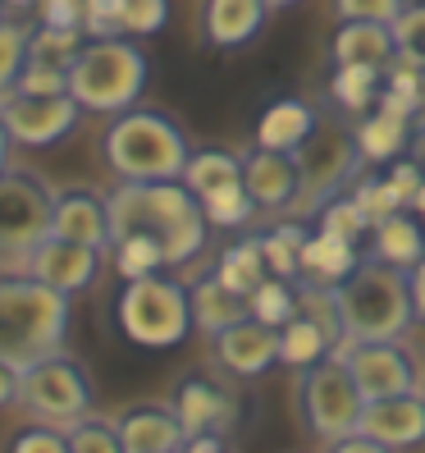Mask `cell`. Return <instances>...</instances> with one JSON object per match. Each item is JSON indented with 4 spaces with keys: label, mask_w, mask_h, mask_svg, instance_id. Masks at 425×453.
Wrapping results in <instances>:
<instances>
[{
    "label": "cell",
    "mask_w": 425,
    "mask_h": 453,
    "mask_svg": "<svg viewBox=\"0 0 425 453\" xmlns=\"http://www.w3.org/2000/svg\"><path fill=\"white\" fill-rule=\"evenodd\" d=\"M110 234H151L165 248L170 265H188L206 248V211L183 183H119L105 197Z\"/></svg>",
    "instance_id": "6da1fadb"
},
{
    "label": "cell",
    "mask_w": 425,
    "mask_h": 453,
    "mask_svg": "<svg viewBox=\"0 0 425 453\" xmlns=\"http://www.w3.org/2000/svg\"><path fill=\"white\" fill-rule=\"evenodd\" d=\"M65 339H69V293L23 271H0V362L28 371L65 353Z\"/></svg>",
    "instance_id": "7a4b0ae2"
},
{
    "label": "cell",
    "mask_w": 425,
    "mask_h": 453,
    "mask_svg": "<svg viewBox=\"0 0 425 453\" xmlns=\"http://www.w3.org/2000/svg\"><path fill=\"white\" fill-rule=\"evenodd\" d=\"M334 293L343 316V343H398L416 321L407 271L376 257H366Z\"/></svg>",
    "instance_id": "3957f363"
},
{
    "label": "cell",
    "mask_w": 425,
    "mask_h": 453,
    "mask_svg": "<svg viewBox=\"0 0 425 453\" xmlns=\"http://www.w3.org/2000/svg\"><path fill=\"white\" fill-rule=\"evenodd\" d=\"M101 151H105V165L124 183H178L193 156L183 128L170 115L138 111V105L110 119Z\"/></svg>",
    "instance_id": "277c9868"
},
{
    "label": "cell",
    "mask_w": 425,
    "mask_h": 453,
    "mask_svg": "<svg viewBox=\"0 0 425 453\" xmlns=\"http://www.w3.org/2000/svg\"><path fill=\"white\" fill-rule=\"evenodd\" d=\"M147 50L128 37H87L69 69V96L96 115H124L147 92Z\"/></svg>",
    "instance_id": "5b68a950"
},
{
    "label": "cell",
    "mask_w": 425,
    "mask_h": 453,
    "mask_svg": "<svg viewBox=\"0 0 425 453\" xmlns=\"http://www.w3.org/2000/svg\"><path fill=\"white\" fill-rule=\"evenodd\" d=\"M115 321L119 334L138 349H178L193 334V298L188 284H178L170 275H147V280H128L115 298Z\"/></svg>",
    "instance_id": "8992f818"
},
{
    "label": "cell",
    "mask_w": 425,
    "mask_h": 453,
    "mask_svg": "<svg viewBox=\"0 0 425 453\" xmlns=\"http://www.w3.org/2000/svg\"><path fill=\"white\" fill-rule=\"evenodd\" d=\"M14 403L28 417H37L42 426L69 431V426H78L83 417H92V380L69 353H56V357H46V362L28 366L19 376Z\"/></svg>",
    "instance_id": "52a82bcc"
},
{
    "label": "cell",
    "mask_w": 425,
    "mask_h": 453,
    "mask_svg": "<svg viewBox=\"0 0 425 453\" xmlns=\"http://www.w3.org/2000/svg\"><path fill=\"white\" fill-rule=\"evenodd\" d=\"M50 225H56V193L42 174L10 165L0 174V261L23 265V257L50 238Z\"/></svg>",
    "instance_id": "ba28073f"
},
{
    "label": "cell",
    "mask_w": 425,
    "mask_h": 453,
    "mask_svg": "<svg viewBox=\"0 0 425 453\" xmlns=\"http://www.w3.org/2000/svg\"><path fill=\"white\" fill-rule=\"evenodd\" d=\"M298 403H302V417H307V426H311V435L325 440V444H338V440L357 435L361 412H366V398H361L353 371L343 366L338 353L325 357L321 366L302 371Z\"/></svg>",
    "instance_id": "9c48e42d"
},
{
    "label": "cell",
    "mask_w": 425,
    "mask_h": 453,
    "mask_svg": "<svg viewBox=\"0 0 425 453\" xmlns=\"http://www.w3.org/2000/svg\"><path fill=\"white\" fill-rule=\"evenodd\" d=\"M361 147L353 138V128H338V124H321L315 138L298 151V174H302V188H298V220L302 216H315L330 197H338L348 183H357V170H361Z\"/></svg>",
    "instance_id": "30bf717a"
},
{
    "label": "cell",
    "mask_w": 425,
    "mask_h": 453,
    "mask_svg": "<svg viewBox=\"0 0 425 453\" xmlns=\"http://www.w3.org/2000/svg\"><path fill=\"white\" fill-rule=\"evenodd\" d=\"M78 115H83V105L73 96H0V124L19 147H56L78 128Z\"/></svg>",
    "instance_id": "8fae6325"
},
{
    "label": "cell",
    "mask_w": 425,
    "mask_h": 453,
    "mask_svg": "<svg viewBox=\"0 0 425 453\" xmlns=\"http://www.w3.org/2000/svg\"><path fill=\"white\" fill-rule=\"evenodd\" d=\"M338 357L353 371L366 403L416 389V362L398 343H338Z\"/></svg>",
    "instance_id": "7c38bea8"
},
{
    "label": "cell",
    "mask_w": 425,
    "mask_h": 453,
    "mask_svg": "<svg viewBox=\"0 0 425 453\" xmlns=\"http://www.w3.org/2000/svg\"><path fill=\"white\" fill-rule=\"evenodd\" d=\"M19 271L42 280V284H50V288H60V293H83L96 280V271H101V252L50 234L42 248H33L28 257H23Z\"/></svg>",
    "instance_id": "4fadbf2b"
},
{
    "label": "cell",
    "mask_w": 425,
    "mask_h": 453,
    "mask_svg": "<svg viewBox=\"0 0 425 453\" xmlns=\"http://www.w3.org/2000/svg\"><path fill=\"white\" fill-rule=\"evenodd\" d=\"M174 417L183 421V431L193 435H229L233 421H238V403L233 394L220 389L210 376H183L174 385V398H170Z\"/></svg>",
    "instance_id": "5bb4252c"
},
{
    "label": "cell",
    "mask_w": 425,
    "mask_h": 453,
    "mask_svg": "<svg viewBox=\"0 0 425 453\" xmlns=\"http://www.w3.org/2000/svg\"><path fill=\"white\" fill-rule=\"evenodd\" d=\"M357 431L370 435L376 444H384V449H393V453L425 444V398H421V389H407V394H393V398H376V403H366Z\"/></svg>",
    "instance_id": "9a60e30c"
},
{
    "label": "cell",
    "mask_w": 425,
    "mask_h": 453,
    "mask_svg": "<svg viewBox=\"0 0 425 453\" xmlns=\"http://www.w3.org/2000/svg\"><path fill=\"white\" fill-rule=\"evenodd\" d=\"M321 111L307 101V96H275L265 111L256 115V128H252V142L265 147V151H288L298 156L311 138L315 128H321Z\"/></svg>",
    "instance_id": "2e32d148"
},
{
    "label": "cell",
    "mask_w": 425,
    "mask_h": 453,
    "mask_svg": "<svg viewBox=\"0 0 425 453\" xmlns=\"http://www.w3.org/2000/svg\"><path fill=\"white\" fill-rule=\"evenodd\" d=\"M243 183H247L256 211H293L298 188H302L298 156L252 147V151L243 156Z\"/></svg>",
    "instance_id": "e0dca14e"
},
{
    "label": "cell",
    "mask_w": 425,
    "mask_h": 453,
    "mask_svg": "<svg viewBox=\"0 0 425 453\" xmlns=\"http://www.w3.org/2000/svg\"><path fill=\"white\" fill-rule=\"evenodd\" d=\"M210 349H216V362L229 371V376H265L270 366H279V330L261 326V321H238L229 326L220 339H210Z\"/></svg>",
    "instance_id": "ac0fdd59"
},
{
    "label": "cell",
    "mask_w": 425,
    "mask_h": 453,
    "mask_svg": "<svg viewBox=\"0 0 425 453\" xmlns=\"http://www.w3.org/2000/svg\"><path fill=\"white\" fill-rule=\"evenodd\" d=\"M50 234L69 238V243H83V248H96V252H110L115 248L110 206H105V197H96L87 188L56 193V225H50Z\"/></svg>",
    "instance_id": "d6986e66"
},
{
    "label": "cell",
    "mask_w": 425,
    "mask_h": 453,
    "mask_svg": "<svg viewBox=\"0 0 425 453\" xmlns=\"http://www.w3.org/2000/svg\"><path fill=\"white\" fill-rule=\"evenodd\" d=\"M115 426H119L124 453H183V444H188L183 421L165 403H138V408L119 412Z\"/></svg>",
    "instance_id": "ffe728a7"
},
{
    "label": "cell",
    "mask_w": 425,
    "mask_h": 453,
    "mask_svg": "<svg viewBox=\"0 0 425 453\" xmlns=\"http://www.w3.org/2000/svg\"><path fill=\"white\" fill-rule=\"evenodd\" d=\"M265 14H270L265 0H206L201 5V37L216 50H238L265 28Z\"/></svg>",
    "instance_id": "44dd1931"
},
{
    "label": "cell",
    "mask_w": 425,
    "mask_h": 453,
    "mask_svg": "<svg viewBox=\"0 0 425 453\" xmlns=\"http://www.w3.org/2000/svg\"><path fill=\"white\" fill-rule=\"evenodd\" d=\"M398 60V42L389 23H338L330 37V65L389 69Z\"/></svg>",
    "instance_id": "7402d4cb"
},
{
    "label": "cell",
    "mask_w": 425,
    "mask_h": 453,
    "mask_svg": "<svg viewBox=\"0 0 425 453\" xmlns=\"http://www.w3.org/2000/svg\"><path fill=\"white\" fill-rule=\"evenodd\" d=\"M361 248L348 243V238H334L325 229H311L302 243V275L298 284H315V288H338L357 265H361Z\"/></svg>",
    "instance_id": "603a6c76"
},
{
    "label": "cell",
    "mask_w": 425,
    "mask_h": 453,
    "mask_svg": "<svg viewBox=\"0 0 425 453\" xmlns=\"http://www.w3.org/2000/svg\"><path fill=\"white\" fill-rule=\"evenodd\" d=\"M412 119H398V115H389V111H366L361 119H357V128H353V138H357V147H361V161L366 165H393V161H403L407 156V147H412Z\"/></svg>",
    "instance_id": "cb8c5ba5"
},
{
    "label": "cell",
    "mask_w": 425,
    "mask_h": 453,
    "mask_svg": "<svg viewBox=\"0 0 425 453\" xmlns=\"http://www.w3.org/2000/svg\"><path fill=\"white\" fill-rule=\"evenodd\" d=\"M370 257L384 265H398V271H412L425 257V225L416 211H398V216L370 229Z\"/></svg>",
    "instance_id": "d4e9b609"
},
{
    "label": "cell",
    "mask_w": 425,
    "mask_h": 453,
    "mask_svg": "<svg viewBox=\"0 0 425 453\" xmlns=\"http://www.w3.org/2000/svg\"><path fill=\"white\" fill-rule=\"evenodd\" d=\"M188 298H193V330H201L206 339H220L229 326L238 321H247V298H238V293H229L216 275H201L193 288H188Z\"/></svg>",
    "instance_id": "484cf974"
},
{
    "label": "cell",
    "mask_w": 425,
    "mask_h": 453,
    "mask_svg": "<svg viewBox=\"0 0 425 453\" xmlns=\"http://www.w3.org/2000/svg\"><path fill=\"white\" fill-rule=\"evenodd\" d=\"M334 353H338V339L321 321H311L307 311H298L293 321L279 330V366H293L298 376H302V371H311V366H321Z\"/></svg>",
    "instance_id": "4316f807"
},
{
    "label": "cell",
    "mask_w": 425,
    "mask_h": 453,
    "mask_svg": "<svg viewBox=\"0 0 425 453\" xmlns=\"http://www.w3.org/2000/svg\"><path fill=\"white\" fill-rule=\"evenodd\" d=\"M210 275H216L229 293H238V298H252V293L270 280V265H265L261 238H238V243H229Z\"/></svg>",
    "instance_id": "83f0119b"
},
{
    "label": "cell",
    "mask_w": 425,
    "mask_h": 453,
    "mask_svg": "<svg viewBox=\"0 0 425 453\" xmlns=\"http://www.w3.org/2000/svg\"><path fill=\"white\" fill-rule=\"evenodd\" d=\"M183 188H188L197 202L220 193V188H233V183H243V156L233 151H220V147H201L188 156V170H183Z\"/></svg>",
    "instance_id": "f1b7e54d"
},
{
    "label": "cell",
    "mask_w": 425,
    "mask_h": 453,
    "mask_svg": "<svg viewBox=\"0 0 425 453\" xmlns=\"http://www.w3.org/2000/svg\"><path fill=\"white\" fill-rule=\"evenodd\" d=\"M380 88H384V69H357V65H334L330 73V101L338 105V111L348 115H366L376 111L380 101Z\"/></svg>",
    "instance_id": "f546056e"
},
{
    "label": "cell",
    "mask_w": 425,
    "mask_h": 453,
    "mask_svg": "<svg viewBox=\"0 0 425 453\" xmlns=\"http://www.w3.org/2000/svg\"><path fill=\"white\" fill-rule=\"evenodd\" d=\"M307 225L302 220H279L275 229L256 234L261 238V252H265V265H270L275 280H298L302 275V243H307Z\"/></svg>",
    "instance_id": "4dcf8cb0"
},
{
    "label": "cell",
    "mask_w": 425,
    "mask_h": 453,
    "mask_svg": "<svg viewBox=\"0 0 425 453\" xmlns=\"http://www.w3.org/2000/svg\"><path fill=\"white\" fill-rule=\"evenodd\" d=\"M247 311H252V321H261V326H270V330H284L293 316L302 311V303H298V280H265L252 298H247Z\"/></svg>",
    "instance_id": "1f68e13d"
},
{
    "label": "cell",
    "mask_w": 425,
    "mask_h": 453,
    "mask_svg": "<svg viewBox=\"0 0 425 453\" xmlns=\"http://www.w3.org/2000/svg\"><path fill=\"white\" fill-rule=\"evenodd\" d=\"M115 271H119V280L128 284V280H147V275H161L165 271V248L156 243L151 234H124V238H115Z\"/></svg>",
    "instance_id": "d6a6232c"
},
{
    "label": "cell",
    "mask_w": 425,
    "mask_h": 453,
    "mask_svg": "<svg viewBox=\"0 0 425 453\" xmlns=\"http://www.w3.org/2000/svg\"><path fill=\"white\" fill-rule=\"evenodd\" d=\"M87 33H73V28H42L28 37V60L33 65H50V69H73V60L83 56Z\"/></svg>",
    "instance_id": "836d02e7"
},
{
    "label": "cell",
    "mask_w": 425,
    "mask_h": 453,
    "mask_svg": "<svg viewBox=\"0 0 425 453\" xmlns=\"http://www.w3.org/2000/svg\"><path fill=\"white\" fill-rule=\"evenodd\" d=\"M311 220H315V229H325V234H334V238H348V243H357V248H361V238H370V229H376V225L366 220V211L357 206L353 193L330 197Z\"/></svg>",
    "instance_id": "e575fe53"
},
{
    "label": "cell",
    "mask_w": 425,
    "mask_h": 453,
    "mask_svg": "<svg viewBox=\"0 0 425 453\" xmlns=\"http://www.w3.org/2000/svg\"><path fill=\"white\" fill-rule=\"evenodd\" d=\"M201 211H206V225H216V229H243L256 216V202L247 193V183H233V188L201 197Z\"/></svg>",
    "instance_id": "d590c367"
},
{
    "label": "cell",
    "mask_w": 425,
    "mask_h": 453,
    "mask_svg": "<svg viewBox=\"0 0 425 453\" xmlns=\"http://www.w3.org/2000/svg\"><path fill=\"white\" fill-rule=\"evenodd\" d=\"M28 28L14 19H0V96H10L23 65H28Z\"/></svg>",
    "instance_id": "8d00e7d4"
},
{
    "label": "cell",
    "mask_w": 425,
    "mask_h": 453,
    "mask_svg": "<svg viewBox=\"0 0 425 453\" xmlns=\"http://www.w3.org/2000/svg\"><path fill=\"white\" fill-rule=\"evenodd\" d=\"M353 197H357V206L366 211L370 225H380V220L398 216V211H407V202L398 197V188L389 183V174H370V179L353 183Z\"/></svg>",
    "instance_id": "74e56055"
},
{
    "label": "cell",
    "mask_w": 425,
    "mask_h": 453,
    "mask_svg": "<svg viewBox=\"0 0 425 453\" xmlns=\"http://www.w3.org/2000/svg\"><path fill=\"white\" fill-rule=\"evenodd\" d=\"M69 453H124L119 426L105 417H83L78 426H69Z\"/></svg>",
    "instance_id": "f35d334b"
},
{
    "label": "cell",
    "mask_w": 425,
    "mask_h": 453,
    "mask_svg": "<svg viewBox=\"0 0 425 453\" xmlns=\"http://www.w3.org/2000/svg\"><path fill=\"white\" fill-rule=\"evenodd\" d=\"M393 42L398 56L425 69V0H407V10L393 19Z\"/></svg>",
    "instance_id": "ab89813d"
},
{
    "label": "cell",
    "mask_w": 425,
    "mask_h": 453,
    "mask_svg": "<svg viewBox=\"0 0 425 453\" xmlns=\"http://www.w3.org/2000/svg\"><path fill=\"white\" fill-rule=\"evenodd\" d=\"M407 10V0H334V19L338 23H389Z\"/></svg>",
    "instance_id": "60d3db41"
},
{
    "label": "cell",
    "mask_w": 425,
    "mask_h": 453,
    "mask_svg": "<svg viewBox=\"0 0 425 453\" xmlns=\"http://www.w3.org/2000/svg\"><path fill=\"white\" fill-rule=\"evenodd\" d=\"M19 96H69V69H50V65H23L19 83H14Z\"/></svg>",
    "instance_id": "b9f144b4"
},
{
    "label": "cell",
    "mask_w": 425,
    "mask_h": 453,
    "mask_svg": "<svg viewBox=\"0 0 425 453\" xmlns=\"http://www.w3.org/2000/svg\"><path fill=\"white\" fill-rule=\"evenodd\" d=\"M170 19V0H128L124 10V37H151Z\"/></svg>",
    "instance_id": "7bdbcfd3"
},
{
    "label": "cell",
    "mask_w": 425,
    "mask_h": 453,
    "mask_svg": "<svg viewBox=\"0 0 425 453\" xmlns=\"http://www.w3.org/2000/svg\"><path fill=\"white\" fill-rule=\"evenodd\" d=\"M83 5H87V23H83L87 37H124L128 0H83Z\"/></svg>",
    "instance_id": "ee69618b"
},
{
    "label": "cell",
    "mask_w": 425,
    "mask_h": 453,
    "mask_svg": "<svg viewBox=\"0 0 425 453\" xmlns=\"http://www.w3.org/2000/svg\"><path fill=\"white\" fill-rule=\"evenodd\" d=\"M10 453H69V435L60 426H23V431L10 440Z\"/></svg>",
    "instance_id": "f6af8a7d"
},
{
    "label": "cell",
    "mask_w": 425,
    "mask_h": 453,
    "mask_svg": "<svg viewBox=\"0 0 425 453\" xmlns=\"http://www.w3.org/2000/svg\"><path fill=\"white\" fill-rule=\"evenodd\" d=\"M42 23L46 28H73V33H83V23H87V5L83 0H42Z\"/></svg>",
    "instance_id": "bcb514c9"
},
{
    "label": "cell",
    "mask_w": 425,
    "mask_h": 453,
    "mask_svg": "<svg viewBox=\"0 0 425 453\" xmlns=\"http://www.w3.org/2000/svg\"><path fill=\"white\" fill-rule=\"evenodd\" d=\"M384 174H389V183L398 188V197L407 202V211H412V202H416V193L425 188V170L412 161V156H403V161H393V165H384Z\"/></svg>",
    "instance_id": "7dc6e473"
},
{
    "label": "cell",
    "mask_w": 425,
    "mask_h": 453,
    "mask_svg": "<svg viewBox=\"0 0 425 453\" xmlns=\"http://www.w3.org/2000/svg\"><path fill=\"white\" fill-rule=\"evenodd\" d=\"M330 453H393V449H384V444H376L370 435H348V440H338V444H330Z\"/></svg>",
    "instance_id": "c3c4849f"
},
{
    "label": "cell",
    "mask_w": 425,
    "mask_h": 453,
    "mask_svg": "<svg viewBox=\"0 0 425 453\" xmlns=\"http://www.w3.org/2000/svg\"><path fill=\"white\" fill-rule=\"evenodd\" d=\"M19 376H23L19 366H10V362H0V408H10L14 398H19Z\"/></svg>",
    "instance_id": "681fc988"
},
{
    "label": "cell",
    "mask_w": 425,
    "mask_h": 453,
    "mask_svg": "<svg viewBox=\"0 0 425 453\" xmlns=\"http://www.w3.org/2000/svg\"><path fill=\"white\" fill-rule=\"evenodd\" d=\"M407 280H412V307H416V321H425V257L407 271Z\"/></svg>",
    "instance_id": "f907efd6"
},
{
    "label": "cell",
    "mask_w": 425,
    "mask_h": 453,
    "mask_svg": "<svg viewBox=\"0 0 425 453\" xmlns=\"http://www.w3.org/2000/svg\"><path fill=\"white\" fill-rule=\"evenodd\" d=\"M183 453H229V449H224V435H193L183 444Z\"/></svg>",
    "instance_id": "816d5d0a"
},
{
    "label": "cell",
    "mask_w": 425,
    "mask_h": 453,
    "mask_svg": "<svg viewBox=\"0 0 425 453\" xmlns=\"http://www.w3.org/2000/svg\"><path fill=\"white\" fill-rule=\"evenodd\" d=\"M407 156L425 170V124H416V128H412V147H407Z\"/></svg>",
    "instance_id": "f5cc1de1"
},
{
    "label": "cell",
    "mask_w": 425,
    "mask_h": 453,
    "mask_svg": "<svg viewBox=\"0 0 425 453\" xmlns=\"http://www.w3.org/2000/svg\"><path fill=\"white\" fill-rule=\"evenodd\" d=\"M10 147H14V142H10V133H5V124H0V174L10 170Z\"/></svg>",
    "instance_id": "db71d44e"
},
{
    "label": "cell",
    "mask_w": 425,
    "mask_h": 453,
    "mask_svg": "<svg viewBox=\"0 0 425 453\" xmlns=\"http://www.w3.org/2000/svg\"><path fill=\"white\" fill-rule=\"evenodd\" d=\"M5 5H14V10H42V0H5Z\"/></svg>",
    "instance_id": "11a10c76"
},
{
    "label": "cell",
    "mask_w": 425,
    "mask_h": 453,
    "mask_svg": "<svg viewBox=\"0 0 425 453\" xmlns=\"http://www.w3.org/2000/svg\"><path fill=\"white\" fill-rule=\"evenodd\" d=\"M412 211H416V216H421V225H425V188L416 193V202H412Z\"/></svg>",
    "instance_id": "9f6ffc18"
},
{
    "label": "cell",
    "mask_w": 425,
    "mask_h": 453,
    "mask_svg": "<svg viewBox=\"0 0 425 453\" xmlns=\"http://www.w3.org/2000/svg\"><path fill=\"white\" fill-rule=\"evenodd\" d=\"M265 5H270V10H293L298 0H265Z\"/></svg>",
    "instance_id": "6f0895ef"
},
{
    "label": "cell",
    "mask_w": 425,
    "mask_h": 453,
    "mask_svg": "<svg viewBox=\"0 0 425 453\" xmlns=\"http://www.w3.org/2000/svg\"><path fill=\"white\" fill-rule=\"evenodd\" d=\"M416 124H425V78H421V119Z\"/></svg>",
    "instance_id": "680465c9"
},
{
    "label": "cell",
    "mask_w": 425,
    "mask_h": 453,
    "mask_svg": "<svg viewBox=\"0 0 425 453\" xmlns=\"http://www.w3.org/2000/svg\"><path fill=\"white\" fill-rule=\"evenodd\" d=\"M421 398H425V385H421Z\"/></svg>",
    "instance_id": "91938a15"
}]
</instances>
